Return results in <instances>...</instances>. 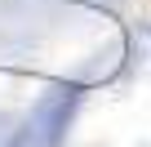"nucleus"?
<instances>
[{"instance_id":"1","label":"nucleus","mask_w":151,"mask_h":147,"mask_svg":"<svg viewBox=\"0 0 151 147\" xmlns=\"http://www.w3.org/2000/svg\"><path fill=\"white\" fill-rule=\"evenodd\" d=\"M14 134H18V116L14 112H0V147H9Z\"/></svg>"}]
</instances>
